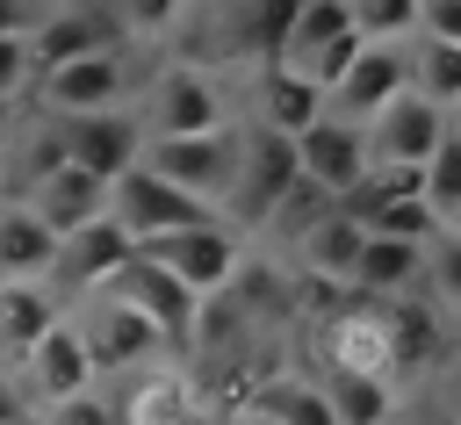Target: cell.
<instances>
[{
	"label": "cell",
	"mask_w": 461,
	"mask_h": 425,
	"mask_svg": "<svg viewBox=\"0 0 461 425\" xmlns=\"http://www.w3.org/2000/svg\"><path fill=\"white\" fill-rule=\"evenodd\" d=\"M130 115H137L144 144L151 137H209V130L230 122V101H223V79L209 65H166V72H151L137 86Z\"/></svg>",
	"instance_id": "1"
},
{
	"label": "cell",
	"mask_w": 461,
	"mask_h": 425,
	"mask_svg": "<svg viewBox=\"0 0 461 425\" xmlns=\"http://www.w3.org/2000/svg\"><path fill=\"white\" fill-rule=\"evenodd\" d=\"M101 216H108V223H115L130 245H144V238H173V231H209V223H223L209 202H194V194H180V187L151 180L144 166H130V173H115V180H108Z\"/></svg>",
	"instance_id": "2"
},
{
	"label": "cell",
	"mask_w": 461,
	"mask_h": 425,
	"mask_svg": "<svg viewBox=\"0 0 461 425\" xmlns=\"http://www.w3.org/2000/svg\"><path fill=\"white\" fill-rule=\"evenodd\" d=\"M137 166L151 180H166V187H180V194H194V202H209L223 216V194H230V173H238V122H223L209 137H151L137 151Z\"/></svg>",
	"instance_id": "3"
},
{
	"label": "cell",
	"mask_w": 461,
	"mask_h": 425,
	"mask_svg": "<svg viewBox=\"0 0 461 425\" xmlns=\"http://www.w3.org/2000/svg\"><path fill=\"white\" fill-rule=\"evenodd\" d=\"M101 295L130 303V310L151 324V339H158V346H173V353H180V346L194 339V324H202V295H187L166 267H151V259H137V252L108 274V288H101Z\"/></svg>",
	"instance_id": "4"
},
{
	"label": "cell",
	"mask_w": 461,
	"mask_h": 425,
	"mask_svg": "<svg viewBox=\"0 0 461 425\" xmlns=\"http://www.w3.org/2000/svg\"><path fill=\"white\" fill-rule=\"evenodd\" d=\"M137 259L166 267L187 295H223V288H230V274L245 267V245H238V231H230V223H209V231L144 238V245H137Z\"/></svg>",
	"instance_id": "5"
},
{
	"label": "cell",
	"mask_w": 461,
	"mask_h": 425,
	"mask_svg": "<svg viewBox=\"0 0 461 425\" xmlns=\"http://www.w3.org/2000/svg\"><path fill=\"white\" fill-rule=\"evenodd\" d=\"M72 331H79V353H86V375H130V367H144L151 353H158V339H151V324L130 310V303H115V295H86L79 303V317H72Z\"/></svg>",
	"instance_id": "6"
},
{
	"label": "cell",
	"mask_w": 461,
	"mask_h": 425,
	"mask_svg": "<svg viewBox=\"0 0 461 425\" xmlns=\"http://www.w3.org/2000/svg\"><path fill=\"white\" fill-rule=\"evenodd\" d=\"M303 0H216L209 14V58H245V65H281L288 29Z\"/></svg>",
	"instance_id": "7"
},
{
	"label": "cell",
	"mask_w": 461,
	"mask_h": 425,
	"mask_svg": "<svg viewBox=\"0 0 461 425\" xmlns=\"http://www.w3.org/2000/svg\"><path fill=\"white\" fill-rule=\"evenodd\" d=\"M367 173V130L360 122H339V115H317L303 137H295V180L317 187L324 202L353 194Z\"/></svg>",
	"instance_id": "8"
},
{
	"label": "cell",
	"mask_w": 461,
	"mask_h": 425,
	"mask_svg": "<svg viewBox=\"0 0 461 425\" xmlns=\"http://www.w3.org/2000/svg\"><path fill=\"white\" fill-rule=\"evenodd\" d=\"M122 94H130V58L122 50H94V58H72L58 72H36L43 115H101V108H122Z\"/></svg>",
	"instance_id": "9"
},
{
	"label": "cell",
	"mask_w": 461,
	"mask_h": 425,
	"mask_svg": "<svg viewBox=\"0 0 461 425\" xmlns=\"http://www.w3.org/2000/svg\"><path fill=\"white\" fill-rule=\"evenodd\" d=\"M411 86V58H403V43H360V58L346 65V79L324 94V115H339V122H375L396 94Z\"/></svg>",
	"instance_id": "10"
},
{
	"label": "cell",
	"mask_w": 461,
	"mask_h": 425,
	"mask_svg": "<svg viewBox=\"0 0 461 425\" xmlns=\"http://www.w3.org/2000/svg\"><path fill=\"white\" fill-rule=\"evenodd\" d=\"M137 245L108 223V216H94V223H79V231H65L58 238V259H50V274H43V288L50 295H72V303H86L94 288H108V274L130 259Z\"/></svg>",
	"instance_id": "11"
},
{
	"label": "cell",
	"mask_w": 461,
	"mask_h": 425,
	"mask_svg": "<svg viewBox=\"0 0 461 425\" xmlns=\"http://www.w3.org/2000/svg\"><path fill=\"white\" fill-rule=\"evenodd\" d=\"M447 130H454V115L432 108V101H418V94L403 86V94L367 122V166H425Z\"/></svg>",
	"instance_id": "12"
},
{
	"label": "cell",
	"mask_w": 461,
	"mask_h": 425,
	"mask_svg": "<svg viewBox=\"0 0 461 425\" xmlns=\"http://www.w3.org/2000/svg\"><path fill=\"white\" fill-rule=\"evenodd\" d=\"M58 122H65V158H72L79 173H94L101 187H108L115 173H130V166H137V151H144V130H137V115H130V108L58 115Z\"/></svg>",
	"instance_id": "13"
},
{
	"label": "cell",
	"mask_w": 461,
	"mask_h": 425,
	"mask_svg": "<svg viewBox=\"0 0 461 425\" xmlns=\"http://www.w3.org/2000/svg\"><path fill=\"white\" fill-rule=\"evenodd\" d=\"M94 50H122L108 7L72 0V7H50V14L29 29V72H58V65H72V58H94Z\"/></svg>",
	"instance_id": "14"
},
{
	"label": "cell",
	"mask_w": 461,
	"mask_h": 425,
	"mask_svg": "<svg viewBox=\"0 0 461 425\" xmlns=\"http://www.w3.org/2000/svg\"><path fill=\"white\" fill-rule=\"evenodd\" d=\"M14 375H22V382H14V389H22V403H29V396H43V411H50V403L79 396L94 375H86V353H79L72 317H58V324H50V331H43V339L22 353V367H14Z\"/></svg>",
	"instance_id": "15"
},
{
	"label": "cell",
	"mask_w": 461,
	"mask_h": 425,
	"mask_svg": "<svg viewBox=\"0 0 461 425\" xmlns=\"http://www.w3.org/2000/svg\"><path fill=\"white\" fill-rule=\"evenodd\" d=\"M317 115H324V94H317L303 72H288V65H259V86H252V122H259V130H274V137L295 144Z\"/></svg>",
	"instance_id": "16"
},
{
	"label": "cell",
	"mask_w": 461,
	"mask_h": 425,
	"mask_svg": "<svg viewBox=\"0 0 461 425\" xmlns=\"http://www.w3.org/2000/svg\"><path fill=\"white\" fill-rule=\"evenodd\" d=\"M101 194H108V187H101L94 173L58 166L50 180H36V187L22 194V209H29V216H36L50 238H65V231H79V223H94V216H101Z\"/></svg>",
	"instance_id": "17"
},
{
	"label": "cell",
	"mask_w": 461,
	"mask_h": 425,
	"mask_svg": "<svg viewBox=\"0 0 461 425\" xmlns=\"http://www.w3.org/2000/svg\"><path fill=\"white\" fill-rule=\"evenodd\" d=\"M324 353H331V375H382V382H389V339H382V310H375L367 295H360L353 310H331Z\"/></svg>",
	"instance_id": "18"
},
{
	"label": "cell",
	"mask_w": 461,
	"mask_h": 425,
	"mask_svg": "<svg viewBox=\"0 0 461 425\" xmlns=\"http://www.w3.org/2000/svg\"><path fill=\"white\" fill-rule=\"evenodd\" d=\"M58 324V295L43 281H0V375L22 367V353Z\"/></svg>",
	"instance_id": "19"
},
{
	"label": "cell",
	"mask_w": 461,
	"mask_h": 425,
	"mask_svg": "<svg viewBox=\"0 0 461 425\" xmlns=\"http://www.w3.org/2000/svg\"><path fill=\"white\" fill-rule=\"evenodd\" d=\"M58 259V238L22 209V202H0V274L7 281H43Z\"/></svg>",
	"instance_id": "20"
},
{
	"label": "cell",
	"mask_w": 461,
	"mask_h": 425,
	"mask_svg": "<svg viewBox=\"0 0 461 425\" xmlns=\"http://www.w3.org/2000/svg\"><path fill=\"white\" fill-rule=\"evenodd\" d=\"M360 238H367V231H360L353 216L331 209L324 223H310V231L295 238V252H303L310 281H339V288H346V274H353V259H360Z\"/></svg>",
	"instance_id": "21"
},
{
	"label": "cell",
	"mask_w": 461,
	"mask_h": 425,
	"mask_svg": "<svg viewBox=\"0 0 461 425\" xmlns=\"http://www.w3.org/2000/svg\"><path fill=\"white\" fill-rule=\"evenodd\" d=\"M317 389H324L331 425H389L396 418V382H382V375H331Z\"/></svg>",
	"instance_id": "22"
},
{
	"label": "cell",
	"mask_w": 461,
	"mask_h": 425,
	"mask_svg": "<svg viewBox=\"0 0 461 425\" xmlns=\"http://www.w3.org/2000/svg\"><path fill=\"white\" fill-rule=\"evenodd\" d=\"M245 418H259V425H331L324 389L303 382V375H267V382L252 389V411H245Z\"/></svg>",
	"instance_id": "23"
},
{
	"label": "cell",
	"mask_w": 461,
	"mask_h": 425,
	"mask_svg": "<svg viewBox=\"0 0 461 425\" xmlns=\"http://www.w3.org/2000/svg\"><path fill=\"white\" fill-rule=\"evenodd\" d=\"M403 58H411V94L454 115V108H461V43H425V36H411Z\"/></svg>",
	"instance_id": "24"
},
{
	"label": "cell",
	"mask_w": 461,
	"mask_h": 425,
	"mask_svg": "<svg viewBox=\"0 0 461 425\" xmlns=\"http://www.w3.org/2000/svg\"><path fill=\"white\" fill-rule=\"evenodd\" d=\"M360 231H367V238H396V245H439V238H454L418 194H403V202H375V209L360 216Z\"/></svg>",
	"instance_id": "25"
},
{
	"label": "cell",
	"mask_w": 461,
	"mask_h": 425,
	"mask_svg": "<svg viewBox=\"0 0 461 425\" xmlns=\"http://www.w3.org/2000/svg\"><path fill=\"white\" fill-rule=\"evenodd\" d=\"M360 43H411L418 36V0H346Z\"/></svg>",
	"instance_id": "26"
},
{
	"label": "cell",
	"mask_w": 461,
	"mask_h": 425,
	"mask_svg": "<svg viewBox=\"0 0 461 425\" xmlns=\"http://www.w3.org/2000/svg\"><path fill=\"white\" fill-rule=\"evenodd\" d=\"M108 22H115V36L151 43V36H173L187 22V0H108Z\"/></svg>",
	"instance_id": "27"
},
{
	"label": "cell",
	"mask_w": 461,
	"mask_h": 425,
	"mask_svg": "<svg viewBox=\"0 0 461 425\" xmlns=\"http://www.w3.org/2000/svg\"><path fill=\"white\" fill-rule=\"evenodd\" d=\"M122 418H130V425H187V389H180V382H144Z\"/></svg>",
	"instance_id": "28"
},
{
	"label": "cell",
	"mask_w": 461,
	"mask_h": 425,
	"mask_svg": "<svg viewBox=\"0 0 461 425\" xmlns=\"http://www.w3.org/2000/svg\"><path fill=\"white\" fill-rule=\"evenodd\" d=\"M324 216H331V202H324L317 187H303V180H295V187L274 202V216H267V223H281L288 238H303V231H310V223H324Z\"/></svg>",
	"instance_id": "29"
},
{
	"label": "cell",
	"mask_w": 461,
	"mask_h": 425,
	"mask_svg": "<svg viewBox=\"0 0 461 425\" xmlns=\"http://www.w3.org/2000/svg\"><path fill=\"white\" fill-rule=\"evenodd\" d=\"M36 418H43V425H122V411L101 403V396H86V389L65 396V403H50V411H36Z\"/></svg>",
	"instance_id": "30"
},
{
	"label": "cell",
	"mask_w": 461,
	"mask_h": 425,
	"mask_svg": "<svg viewBox=\"0 0 461 425\" xmlns=\"http://www.w3.org/2000/svg\"><path fill=\"white\" fill-rule=\"evenodd\" d=\"M29 79H36V72H29V43H22V36H0V101H14Z\"/></svg>",
	"instance_id": "31"
},
{
	"label": "cell",
	"mask_w": 461,
	"mask_h": 425,
	"mask_svg": "<svg viewBox=\"0 0 461 425\" xmlns=\"http://www.w3.org/2000/svg\"><path fill=\"white\" fill-rule=\"evenodd\" d=\"M50 14V0H0V36H22L29 43V29Z\"/></svg>",
	"instance_id": "32"
},
{
	"label": "cell",
	"mask_w": 461,
	"mask_h": 425,
	"mask_svg": "<svg viewBox=\"0 0 461 425\" xmlns=\"http://www.w3.org/2000/svg\"><path fill=\"white\" fill-rule=\"evenodd\" d=\"M22 418H36V403H22V389L0 375V425H22Z\"/></svg>",
	"instance_id": "33"
},
{
	"label": "cell",
	"mask_w": 461,
	"mask_h": 425,
	"mask_svg": "<svg viewBox=\"0 0 461 425\" xmlns=\"http://www.w3.org/2000/svg\"><path fill=\"white\" fill-rule=\"evenodd\" d=\"M0 173H7V115H0Z\"/></svg>",
	"instance_id": "34"
},
{
	"label": "cell",
	"mask_w": 461,
	"mask_h": 425,
	"mask_svg": "<svg viewBox=\"0 0 461 425\" xmlns=\"http://www.w3.org/2000/svg\"><path fill=\"white\" fill-rule=\"evenodd\" d=\"M22 425H43V418H22Z\"/></svg>",
	"instance_id": "35"
},
{
	"label": "cell",
	"mask_w": 461,
	"mask_h": 425,
	"mask_svg": "<svg viewBox=\"0 0 461 425\" xmlns=\"http://www.w3.org/2000/svg\"><path fill=\"white\" fill-rule=\"evenodd\" d=\"M238 425H259V418H238Z\"/></svg>",
	"instance_id": "36"
},
{
	"label": "cell",
	"mask_w": 461,
	"mask_h": 425,
	"mask_svg": "<svg viewBox=\"0 0 461 425\" xmlns=\"http://www.w3.org/2000/svg\"><path fill=\"white\" fill-rule=\"evenodd\" d=\"M389 425H403V418H389Z\"/></svg>",
	"instance_id": "37"
},
{
	"label": "cell",
	"mask_w": 461,
	"mask_h": 425,
	"mask_svg": "<svg viewBox=\"0 0 461 425\" xmlns=\"http://www.w3.org/2000/svg\"><path fill=\"white\" fill-rule=\"evenodd\" d=\"M0 281H7V274H0Z\"/></svg>",
	"instance_id": "38"
}]
</instances>
